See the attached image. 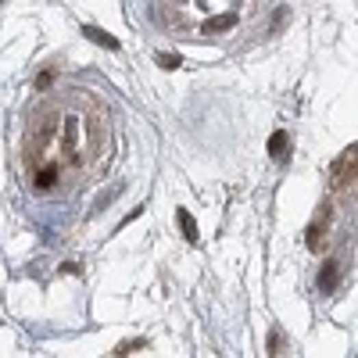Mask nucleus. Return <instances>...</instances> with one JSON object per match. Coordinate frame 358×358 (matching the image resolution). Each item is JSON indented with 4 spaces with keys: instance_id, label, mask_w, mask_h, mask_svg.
<instances>
[{
    "instance_id": "nucleus-5",
    "label": "nucleus",
    "mask_w": 358,
    "mask_h": 358,
    "mask_svg": "<svg viewBox=\"0 0 358 358\" xmlns=\"http://www.w3.org/2000/svg\"><path fill=\"white\" fill-rule=\"evenodd\" d=\"M158 61H162V68H179V57H172V54H162Z\"/></svg>"
},
{
    "instance_id": "nucleus-3",
    "label": "nucleus",
    "mask_w": 358,
    "mask_h": 358,
    "mask_svg": "<svg viewBox=\"0 0 358 358\" xmlns=\"http://www.w3.org/2000/svg\"><path fill=\"white\" fill-rule=\"evenodd\" d=\"M333 283H337V261H330V266L319 272V287H322V290H330Z\"/></svg>"
},
{
    "instance_id": "nucleus-2",
    "label": "nucleus",
    "mask_w": 358,
    "mask_h": 358,
    "mask_svg": "<svg viewBox=\"0 0 358 358\" xmlns=\"http://www.w3.org/2000/svg\"><path fill=\"white\" fill-rule=\"evenodd\" d=\"M176 219H179V226H183V233H186V240H197V222L190 219V212H186V208H179V215H176Z\"/></svg>"
},
{
    "instance_id": "nucleus-1",
    "label": "nucleus",
    "mask_w": 358,
    "mask_h": 358,
    "mask_svg": "<svg viewBox=\"0 0 358 358\" xmlns=\"http://www.w3.org/2000/svg\"><path fill=\"white\" fill-rule=\"evenodd\" d=\"M83 33H86V36H90L93 43H101V47H104V51H118V40H112V36H107V33H104V29H93V25H86V29H83Z\"/></svg>"
},
{
    "instance_id": "nucleus-4",
    "label": "nucleus",
    "mask_w": 358,
    "mask_h": 358,
    "mask_svg": "<svg viewBox=\"0 0 358 358\" xmlns=\"http://www.w3.org/2000/svg\"><path fill=\"white\" fill-rule=\"evenodd\" d=\"M283 147H287V133H272V140H269L272 158H283Z\"/></svg>"
}]
</instances>
